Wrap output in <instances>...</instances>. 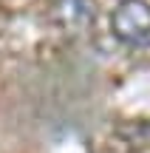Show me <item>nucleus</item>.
I'll return each instance as SVG.
<instances>
[{"label": "nucleus", "instance_id": "obj_1", "mask_svg": "<svg viewBox=\"0 0 150 153\" xmlns=\"http://www.w3.org/2000/svg\"><path fill=\"white\" fill-rule=\"evenodd\" d=\"M111 31L119 43L139 45L150 43V3L147 0H119L111 11Z\"/></svg>", "mask_w": 150, "mask_h": 153}, {"label": "nucleus", "instance_id": "obj_3", "mask_svg": "<svg viewBox=\"0 0 150 153\" xmlns=\"http://www.w3.org/2000/svg\"><path fill=\"white\" fill-rule=\"evenodd\" d=\"M119 136L130 148H150V122H128L119 128Z\"/></svg>", "mask_w": 150, "mask_h": 153}, {"label": "nucleus", "instance_id": "obj_2", "mask_svg": "<svg viewBox=\"0 0 150 153\" xmlns=\"http://www.w3.org/2000/svg\"><path fill=\"white\" fill-rule=\"evenodd\" d=\"M94 14V0H51V20L65 34H82Z\"/></svg>", "mask_w": 150, "mask_h": 153}]
</instances>
